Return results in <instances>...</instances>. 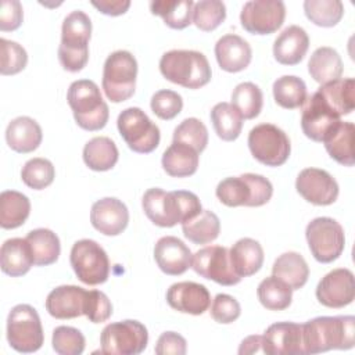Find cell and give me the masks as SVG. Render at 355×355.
Instances as JSON below:
<instances>
[{
  "mask_svg": "<svg viewBox=\"0 0 355 355\" xmlns=\"http://www.w3.org/2000/svg\"><path fill=\"white\" fill-rule=\"evenodd\" d=\"M143 211L157 226L172 227L183 223L202 211L200 198L187 190L164 191L162 189H148L141 198Z\"/></svg>",
  "mask_w": 355,
  "mask_h": 355,
  "instance_id": "obj_1",
  "label": "cell"
},
{
  "mask_svg": "<svg viewBox=\"0 0 355 355\" xmlns=\"http://www.w3.org/2000/svg\"><path fill=\"white\" fill-rule=\"evenodd\" d=\"M355 318L319 316L302 324L304 354H319L330 349H349L354 347Z\"/></svg>",
  "mask_w": 355,
  "mask_h": 355,
  "instance_id": "obj_2",
  "label": "cell"
},
{
  "mask_svg": "<svg viewBox=\"0 0 355 355\" xmlns=\"http://www.w3.org/2000/svg\"><path fill=\"white\" fill-rule=\"evenodd\" d=\"M90 35L92 21L86 12L75 10L65 17L58 47V60L65 71L79 72L86 67Z\"/></svg>",
  "mask_w": 355,
  "mask_h": 355,
  "instance_id": "obj_3",
  "label": "cell"
},
{
  "mask_svg": "<svg viewBox=\"0 0 355 355\" xmlns=\"http://www.w3.org/2000/svg\"><path fill=\"white\" fill-rule=\"evenodd\" d=\"M159 71L165 79L186 89H200L211 80L207 57L196 50H171L162 54Z\"/></svg>",
  "mask_w": 355,
  "mask_h": 355,
  "instance_id": "obj_4",
  "label": "cell"
},
{
  "mask_svg": "<svg viewBox=\"0 0 355 355\" xmlns=\"http://www.w3.org/2000/svg\"><path fill=\"white\" fill-rule=\"evenodd\" d=\"M76 123L85 130H100L107 125L110 111L98 86L89 79L71 83L67 94Z\"/></svg>",
  "mask_w": 355,
  "mask_h": 355,
  "instance_id": "obj_5",
  "label": "cell"
},
{
  "mask_svg": "<svg viewBox=\"0 0 355 355\" xmlns=\"http://www.w3.org/2000/svg\"><path fill=\"white\" fill-rule=\"evenodd\" d=\"M216 197L227 207H261L272 194V183L262 175L243 173L220 180L216 186Z\"/></svg>",
  "mask_w": 355,
  "mask_h": 355,
  "instance_id": "obj_6",
  "label": "cell"
},
{
  "mask_svg": "<svg viewBox=\"0 0 355 355\" xmlns=\"http://www.w3.org/2000/svg\"><path fill=\"white\" fill-rule=\"evenodd\" d=\"M137 76V61L126 50L111 53L103 68V90L112 103H122L135 93Z\"/></svg>",
  "mask_w": 355,
  "mask_h": 355,
  "instance_id": "obj_7",
  "label": "cell"
},
{
  "mask_svg": "<svg viewBox=\"0 0 355 355\" xmlns=\"http://www.w3.org/2000/svg\"><path fill=\"white\" fill-rule=\"evenodd\" d=\"M8 344L18 352L37 351L44 341V333L36 309L28 304L15 305L7 319Z\"/></svg>",
  "mask_w": 355,
  "mask_h": 355,
  "instance_id": "obj_8",
  "label": "cell"
},
{
  "mask_svg": "<svg viewBox=\"0 0 355 355\" xmlns=\"http://www.w3.org/2000/svg\"><path fill=\"white\" fill-rule=\"evenodd\" d=\"M116 125L119 135L135 153L148 154L159 144V128L139 107L123 110L118 115Z\"/></svg>",
  "mask_w": 355,
  "mask_h": 355,
  "instance_id": "obj_9",
  "label": "cell"
},
{
  "mask_svg": "<svg viewBox=\"0 0 355 355\" xmlns=\"http://www.w3.org/2000/svg\"><path fill=\"white\" fill-rule=\"evenodd\" d=\"M148 343V333L139 320H121L107 324L100 334L101 352L107 355H137Z\"/></svg>",
  "mask_w": 355,
  "mask_h": 355,
  "instance_id": "obj_10",
  "label": "cell"
},
{
  "mask_svg": "<svg viewBox=\"0 0 355 355\" xmlns=\"http://www.w3.org/2000/svg\"><path fill=\"white\" fill-rule=\"evenodd\" d=\"M248 147L252 157L266 166L283 165L291 151L290 139L273 123H259L248 133Z\"/></svg>",
  "mask_w": 355,
  "mask_h": 355,
  "instance_id": "obj_11",
  "label": "cell"
},
{
  "mask_svg": "<svg viewBox=\"0 0 355 355\" xmlns=\"http://www.w3.org/2000/svg\"><path fill=\"white\" fill-rule=\"evenodd\" d=\"M69 261L75 275L85 284L97 286L107 282L110 276L108 255L94 240H78L71 248Z\"/></svg>",
  "mask_w": 355,
  "mask_h": 355,
  "instance_id": "obj_12",
  "label": "cell"
},
{
  "mask_svg": "<svg viewBox=\"0 0 355 355\" xmlns=\"http://www.w3.org/2000/svg\"><path fill=\"white\" fill-rule=\"evenodd\" d=\"M306 241L313 258L322 263L336 261L345 247L343 226L333 218L312 219L305 230Z\"/></svg>",
  "mask_w": 355,
  "mask_h": 355,
  "instance_id": "obj_13",
  "label": "cell"
},
{
  "mask_svg": "<svg viewBox=\"0 0 355 355\" xmlns=\"http://www.w3.org/2000/svg\"><path fill=\"white\" fill-rule=\"evenodd\" d=\"M286 6L282 0H251L240 12L241 26L251 35H270L284 21Z\"/></svg>",
  "mask_w": 355,
  "mask_h": 355,
  "instance_id": "obj_14",
  "label": "cell"
},
{
  "mask_svg": "<svg viewBox=\"0 0 355 355\" xmlns=\"http://www.w3.org/2000/svg\"><path fill=\"white\" fill-rule=\"evenodd\" d=\"M191 268L201 277L222 286H233L241 280L232 266L229 250L222 245H208L198 250L191 258Z\"/></svg>",
  "mask_w": 355,
  "mask_h": 355,
  "instance_id": "obj_15",
  "label": "cell"
},
{
  "mask_svg": "<svg viewBox=\"0 0 355 355\" xmlns=\"http://www.w3.org/2000/svg\"><path fill=\"white\" fill-rule=\"evenodd\" d=\"M340 121V115H337L318 92L306 97L301 115V128L308 139L323 141L326 135Z\"/></svg>",
  "mask_w": 355,
  "mask_h": 355,
  "instance_id": "obj_16",
  "label": "cell"
},
{
  "mask_svg": "<svg viewBox=\"0 0 355 355\" xmlns=\"http://www.w3.org/2000/svg\"><path fill=\"white\" fill-rule=\"evenodd\" d=\"M295 189L304 200L315 205H330L338 197L336 179L319 168L302 169L297 176Z\"/></svg>",
  "mask_w": 355,
  "mask_h": 355,
  "instance_id": "obj_17",
  "label": "cell"
},
{
  "mask_svg": "<svg viewBox=\"0 0 355 355\" xmlns=\"http://www.w3.org/2000/svg\"><path fill=\"white\" fill-rule=\"evenodd\" d=\"M316 298L327 308L349 305L355 298L354 273L347 268L333 269L318 283Z\"/></svg>",
  "mask_w": 355,
  "mask_h": 355,
  "instance_id": "obj_18",
  "label": "cell"
},
{
  "mask_svg": "<svg viewBox=\"0 0 355 355\" xmlns=\"http://www.w3.org/2000/svg\"><path fill=\"white\" fill-rule=\"evenodd\" d=\"M263 354L268 355H304L302 324L277 322L270 324L262 336Z\"/></svg>",
  "mask_w": 355,
  "mask_h": 355,
  "instance_id": "obj_19",
  "label": "cell"
},
{
  "mask_svg": "<svg viewBox=\"0 0 355 355\" xmlns=\"http://www.w3.org/2000/svg\"><path fill=\"white\" fill-rule=\"evenodd\" d=\"M90 222L96 230L105 236L121 234L129 222L126 205L115 197H104L92 205Z\"/></svg>",
  "mask_w": 355,
  "mask_h": 355,
  "instance_id": "obj_20",
  "label": "cell"
},
{
  "mask_svg": "<svg viewBox=\"0 0 355 355\" xmlns=\"http://www.w3.org/2000/svg\"><path fill=\"white\" fill-rule=\"evenodd\" d=\"M171 308L190 315H202L211 305V295L204 284L196 282L173 283L166 291Z\"/></svg>",
  "mask_w": 355,
  "mask_h": 355,
  "instance_id": "obj_21",
  "label": "cell"
},
{
  "mask_svg": "<svg viewBox=\"0 0 355 355\" xmlns=\"http://www.w3.org/2000/svg\"><path fill=\"white\" fill-rule=\"evenodd\" d=\"M191 258L190 248L175 236H164L155 243L154 259L166 275L178 276L184 273L191 268Z\"/></svg>",
  "mask_w": 355,
  "mask_h": 355,
  "instance_id": "obj_22",
  "label": "cell"
},
{
  "mask_svg": "<svg viewBox=\"0 0 355 355\" xmlns=\"http://www.w3.org/2000/svg\"><path fill=\"white\" fill-rule=\"evenodd\" d=\"M87 290L78 286H58L46 298V309L55 319H73L85 313Z\"/></svg>",
  "mask_w": 355,
  "mask_h": 355,
  "instance_id": "obj_23",
  "label": "cell"
},
{
  "mask_svg": "<svg viewBox=\"0 0 355 355\" xmlns=\"http://www.w3.org/2000/svg\"><path fill=\"white\" fill-rule=\"evenodd\" d=\"M215 57L219 67L226 72L245 69L252 58V50L247 40L234 33L222 36L215 44Z\"/></svg>",
  "mask_w": 355,
  "mask_h": 355,
  "instance_id": "obj_24",
  "label": "cell"
},
{
  "mask_svg": "<svg viewBox=\"0 0 355 355\" xmlns=\"http://www.w3.org/2000/svg\"><path fill=\"white\" fill-rule=\"evenodd\" d=\"M309 47V37L304 28L290 25L282 31L273 43V55L283 65H295L302 61Z\"/></svg>",
  "mask_w": 355,
  "mask_h": 355,
  "instance_id": "obj_25",
  "label": "cell"
},
{
  "mask_svg": "<svg viewBox=\"0 0 355 355\" xmlns=\"http://www.w3.org/2000/svg\"><path fill=\"white\" fill-rule=\"evenodd\" d=\"M0 265L1 270L11 277H18L28 273L35 262L26 239L14 237L6 240L0 248Z\"/></svg>",
  "mask_w": 355,
  "mask_h": 355,
  "instance_id": "obj_26",
  "label": "cell"
},
{
  "mask_svg": "<svg viewBox=\"0 0 355 355\" xmlns=\"http://www.w3.org/2000/svg\"><path fill=\"white\" fill-rule=\"evenodd\" d=\"M43 133L40 125L29 116L12 119L6 130V140L11 150L17 153H32L42 143Z\"/></svg>",
  "mask_w": 355,
  "mask_h": 355,
  "instance_id": "obj_27",
  "label": "cell"
},
{
  "mask_svg": "<svg viewBox=\"0 0 355 355\" xmlns=\"http://www.w3.org/2000/svg\"><path fill=\"white\" fill-rule=\"evenodd\" d=\"M234 272L243 279L257 273L263 263V250L261 244L250 237L237 240L229 250Z\"/></svg>",
  "mask_w": 355,
  "mask_h": 355,
  "instance_id": "obj_28",
  "label": "cell"
},
{
  "mask_svg": "<svg viewBox=\"0 0 355 355\" xmlns=\"http://www.w3.org/2000/svg\"><path fill=\"white\" fill-rule=\"evenodd\" d=\"M354 133L352 122L340 121L323 139L329 155L344 166H352L354 159Z\"/></svg>",
  "mask_w": 355,
  "mask_h": 355,
  "instance_id": "obj_29",
  "label": "cell"
},
{
  "mask_svg": "<svg viewBox=\"0 0 355 355\" xmlns=\"http://www.w3.org/2000/svg\"><path fill=\"white\" fill-rule=\"evenodd\" d=\"M162 168L173 178H186L196 173L198 168V153L182 143L172 144L162 154Z\"/></svg>",
  "mask_w": 355,
  "mask_h": 355,
  "instance_id": "obj_30",
  "label": "cell"
},
{
  "mask_svg": "<svg viewBox=\"0 0 355 355\" xmlns=\"http://www.w3.org/2000/svg\"><path fill=\"white\" fill-rule=\"evenodd\" d=\"M272 273L288 284L291 290H300L308 280L309 268L301 254L288 251L276 258L272 266Z\"/></svg>",
  "mask_w": 355,
  "mask_h": 355,
  "instance_id": "obj_31",
  "label": "cell"
},
{
  "mask_svg": "<svg viewBox=\"0 0 355 355\" xmlns=\"http://www.w3.org/2000/svg\"><path fill=\"white\" fill-rule=\"evenodd\" d=\"M308 71L313 80L320 85L337 80L343 73L341 57L333 47H319L308 61Z\"/></svg>",
  "mask_w": 355,
  "mask_h": 355,
  "instance_id": "obj_32",
  "label": "cell"
},
{
  "mask_svg": "<svg viewBox=\"0 0 355 355\" xmlns=\"http://www.w3.org/2000/svg\"><path fill=\"white\" fill-rule=\"evenodd\" d=\"M316 92L340 116L351 114L355 107V80L352 78H340L324 83Z\"/></svg>",
  "mask_w": 355,
  "mask_h": 355,
  "instance_id": "obj_33",
  "label": "cell"
},
{
  "mask_svg": "<svg viewBox=\"0 0 355 355\" xmlns=\"http://www.w3.org/2000/svg\"><path fill=\"white\" fill-rule=\"evenodd\" d=\"M116 144L105 136H97L89 140L83 147L85 164L97 172L110 171L118 162Z\"/></svg>",
  "mask_w": 355,
  "mask_h": 355,
  "instance_id": "obj_34",
  "label": "cell"
},
{
  "mask_svg": "<svg viewBox=\"0 0 355 355\" xmlns=\"http://www.w3.org/2000/svg\"><path fill=\"white\" fill-rule=\"evenodd\" d=\"M31 212L29 198L15 190H4L0 194V226L15 229L25 223Z\"/></svg>",
  "mask_w": 355,
  "mask_h": 355,
  "instance_id": "obj_35",
  "label": "cell"
},
{
  "mask_svg": "<svg viewBox=\"0 0 355 355\" xmlns=\"http://www.w3.org/2000/svg\"><path fill=\"white\" fill-rule=\"evenodd\" d=\"M33 254V262L37 266H47L54 263L61 251L58 236L50 229H35L25 237Z\"/></svg>",
  "mask_w": 355,
  "mask_h": 355,
  "instance_id": "obj_36",
  "label": "cell"
},
{
  "mask_svg": "<svg viewBox=\"0 0 355 355\" xmlns=\"http://www.w3.org/2000/svg\"><path fill=\"white\" fill-rule=\"evenodd\" d=\"M183 234L194 244H208L214 241L220 232L219 218L208 209H202L196 216L182 223Z\"/></svg>",
  "mask_w": 355,
  "mask_h": 355,
  "instance_id": "obj_37",
  "label": "cell"
},
{
  "mask_svg": "<svg viewBox=\"0 0 355 355\" xmlns=\"http://www.w3.org/2000/svg\"><path fill=\"white\" fill-rule=\"evenodd\" d=\"M193 7L191 0H155L150 3L151 12L159 15L172 29H184L191 24Z\"/></svg>",
  "mask_w": 355,
  "mask_h": 355,
  "instance_id": "obj_38",
  "label": "cell"
},
{
  "mask_svg": "<svg viewBox=\"0 0 355 355\" xmlns=\"http://www.w3.org/2000/svg\"><path fill=\"white\" fill-rule=\"evenodd\" d=\"M211 122L215 133L225 141L236 140L243 128V116L230 103H218L211 110Z\"/></svg>",
  "mask_w": 355,
  "mask_h": 355,
  "instance_id": "obj_39",
  "label": "cell"
},
{
  "mask_svg": "<svg viewBox=\"0 0 355 355\" xmlns=\"http://www.w3.org/2000/svg\"><path fill=\"white\" fill-rule=\"evenodd\" d=\"M273 97L276 104L286 110H294L304 105L308 93L305 82L294 75H284L273 83Z\"/></svg>",
  "mask_w": 355,
  "mask_h": 355,
  "instance_id": "obj_40",
  "label": "cell"
},
{
  "mask_svg": "<svg viewBox=\"0 0 355 355\" xmlns=\"http://www.w3.org/2000/svg\"><path fill=\"white\" fill-rule=\"evenodd\" d=\"M259 302L269 311H283L290 306L293 290L276 276L263 279L257 288Z\"/></svg>",
  "mask_w": 355,
  "mask_h": 355,
  "instance_id": "obj_41",
  "label": "cell"
},
{
  "mask_svg": "<svg viewBox=\"0 0 355 355\" xmlns=\"http://www.w3.org/2000/svg\"><path fill=\"white\" fill-rule=\"evenodd\" d=\"M232 105L240 112L243 119H254L263 105L261 89L252 82L239 83L232 93Z\"/></svg>",
  "mask_w": 355,
  "mask_h": 355,
  "instance_id": "obj_42",
  "label": "cell"
},
{
  "mask_svg": "<svg viewBox=\"0 0 355 355\" xmlns=\"http://www.w3.org/2000/svg\"><path fill=\"white\" fill-rule=\"evenodd\" d=\"M304 11L306 18L315 25L330 28L343 18L344 4L340 0H305Z\"/></svg>",
  "mask_w": 355,
  "mask_h": 355,
  "instance_id": "obj_43",
  "label": "cell"
},
{
  "mask_svg": "<svg viewBox=\"0 0 355 355\" xmlns=\"http://www.w3.org/2000/svg\"><path fill=\"white\" fill-rule=\"evenodd\" d=\"M226 18V6L220 0H200L193 7L194 25L205 32L218 28Z\"/></svg>",
  "mask_w": 355,
  "mask_h": 355,
  "instance_id": "obj_44",
  "label": "cell"
},
{
  "mask_svg": "<svg viewBox=\"0 0 355 355\" xmlns=\"http://www.w3.org/2000/svg\"><path fill=\"white\" fill-rule=\"evenodd\" d=\"M173 141L186 144L200 154L208 144V130L200 119L186 118L175 128Z\"/></svg>",
  "mask_w": 355,
  "mask_h": 355,
  "instance_id": "obj_45",
  "label": "cell"
},
{
  "mask_svg": "<svg viewBox=\"0 0 355 355\" xmlns=\"http://www.w3.org/2000/svg\"><path fill=\"white\" fill-rule=\"evenodd\" d=\"M54 176L55 169L53 164L49 159L40 157L26 161L21 171L22 182L33 190H42L50 186L54 180Z\"/></svg>",
  "mask_w": 355,
  "mask_h": 355,
  "instance_id": "obj_46",
  "label": "cell"
},
{
  "mask_svg": "<svg viewBox=\"0 0 355 355\" xmlns=\"http://www.w3.org/2000/svg\"><path fill=\"white\" fill-rule=\"evenodd\" d=\"M85 344V336L75 327L58 326L53 331V349L60 355H80Z\"/></svg>",
  "mask_w": 355,
  "mask_h": 355,
  "instance_id": "obj_47",
  "label": "cell"
},
{
  "mask_svg": "<svg viewBox=\"0 0 355 355\" xmlns=\"http://www.w3.org/2000/svg\"><path fill=\"white\" fill-rule=\"evenodd\" d=\"M0 50H1V65H0L1 75H15L26 67L28 54L25 49L17 42L1 37Z\"/></svg>",
  "mask_w": 355,
  "mask_h": 355,
  "instance_id": "obj_48",
  "label": "cell"
},
{
  "mask_svg": "<svg viewBox=\"0 0 355 355\" xmlns=\"http://www.w3.org/2000/svg\"><path fill=\"white\" fill-rule=\"evenodd\" d=\"M153 112L165 121L173 119L183 108V100L180 94L173 90L162 89L153 94L150 101Z\"/></svg>",
  "mask_w": 355,
  "mask_h": 355,
  "instance_id": "obj_49",
  "label": "cell"
},
{
  "mask_svg": "<svg viewBox=\"0 0 355 355\" xmlns=\"http://www.w3.org/2000/svg\"><path fill=\"white\" fill-rule=\"evenodd\" d=\"M83 315L92 323H103L112 315V304L103 291L89 290Z\"/></svg>",
  "mask_w": 355,
  "mask_h": 355,
  "instance_id": "obj_50",
  "label": "cell"
},
{
  "mask_svg": "<svg viewBox=\"0 0 355 355\" xmlns=\"http://www.w3.org/2000/svg\"><path fill=\"white\" fill-rule=\"evenodd\" d=\"M211 316L222 324L233 323L241 313L239 301L229 294H218L211 305Z\"/></svg>",
  "mask_w": 355,
  "mask_h": 355,
  "instance_id": "obj_51",
  "label": "cell"
},
{
  "mask_svg": "<svg viewBox=\"0 0 355 355\" xmlns=\"http://www.w3.org/2000/svg\"><path fill=\"white\" fill-rule=\"evenodd\" d=\"M24 18L22 6L18 0H3L0 4V31H15Z\"/></svg>",
  "mask_w": 355,
  "mask_h": 355,
  "instance_id": "obj_52",
  "label": "cell"
},
{
  "mask_svg": "<svg viewBox=\"0 0 355 355\" xmlns=\"http://www.w3.org/2000/svg\"><path fill=\"white\" fill-rule=\"evenodd\" d=\"M186 351L187 343L179 333L165 331L157 340L155 354L158 355H184Z\"/></svg>",
  "mask_w": 355,
  "mask_h": 355,
  "instance_id": "obj_53",
  "label": "cell"
},
{
  "mask_svg": "<svg viewBox=\"0 0 355 355\" xmlns=\"http://www.w3.org/2000/svg\"><path fill=\"white\" fill-rule=\"evenodd\" d=\"M92 6H94L100 12L105 14V15H121L125 14L128 11V8L130 7V1L129 0H93Z\"/></svg>",
  "mask_w": 355,
  "mask_h": 355,
  "instance_id": "obj_54",
  "label": "cell"
},
{
  "mask_svg": "<svg viewBox=\"0 0 355 355\" xmlns=\"http://www.w3.org/2000/svg\"><path fill=\"white\" fill-rule=\"evenodd\" d=\"M262 336H248L245 337L239 348V354L244 355V354H263V345H262Z\"/></svg>",
  "mask_w": 355,
  "mask_h": 355,
  "instance_id": "obj_55",
  "label": "cell"
}]
</instances>
